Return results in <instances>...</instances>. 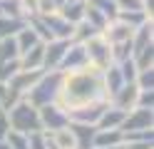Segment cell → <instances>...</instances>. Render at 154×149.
<instances>
[{
  "instance_id": "6da1fadb",
  "label": "cell",
  "mask_w": 154,
  "mask_h": 149,
  "mask_svg": "<svg viewBox=\"0 0 154 149\" xmlns=\"http://www.w3.org/2000/svg\"><path fill=\"white\" fill-rule=\"evenodd\" d=\"M94 99H107L104 87H102V70L100 67L87 65L82 70H75V72H62V85H60V92H57L55 102L65 112L72 107L94 102Z\"/></svg>"
},
{
  "instance_id": "7a4b0ae2",
  "label": "cell",
  "mask_w": 154,
  "mask_h": 149,
  "mask_svg": "<svg viewBox=\"0 0 154 149\" xmlns=\"http://www.w3.org/2000/svg\"><path fill=\"white\" fill-rule=\"evenodd\" d=\"M62 85V72L60 70H42V75L35 79V85L25 92V99L35 107L50 104L57 99V92H60Z\"/></svg>"
},
{
  "instance_id": "3957f363",
  "label": "cell",
  "mask_w": 154,
  "mask_h": 149,
  "mask_svg": "<svg viewBox=\"0 0 154 149\" xmlns=\"http://www.w3.org/2000/svg\"><path fill=\"white\" fill-rule=\"evenodd\" d=\"M8 119H10V129H15V132H23V134L42 132L40 112H37V107L30 104L25 97L8 107Z\"/></svg>"
},
{
  "instance_id": "277c9868",
  "label": "cell",
  "mask_w": 154,
  "mask_h": 149,
  "mask_svg": "<svg viewBox=\"0 0 154 149\" xmlns=\"http://www.w3.org/2000/svg\"><path fill=\"white\" fill-rule=\"evenodd\" d=\"M85 50H87V57H90V65L104 70L107 65H112V45L107 42V37L102 33H94L92 37L85 40Z\"/></svg>"
},
{
  "instance_id": "5b68a950",
  "label": "cell",
  "mask_w": 154,
  "mask_h": 149,
  "mask_svg": "<svg viewBox=\"0 0 154 149\" xmlns=\"http://www.w3.org/2000/svg\"><path fill=\"white\" fill-rule=\"evenodd\" d=\"M90 65V57H87V50H85V42H77V40H70L65 55H62V62H60V72H75V70H82Z\"/></svg>"
},
{
  "instance_id": "8992f818",
  "label": "cell",
  "mask_w": 154,
  "mask_h": 149,
  "mask_svg": "<svg viewBox=\"0 0 154 149\" xmlns=\"http://www.w3.org/2000/svg\"><path fill=\"white\" fill-rule=\"evenodd\" d=\"M109 99H94V102H87V104H80V107H72L67 109V119L70 122H85V124H97L100 114L104 112Z\"/></svg>"
},
{
  "instance_id": "52a82bcc",
  "label": "cell",
  "mask_w": 154,
  "mask_h": 149,
  "mask_svg": "<svg viewBox=\"0 0 154 149\" xmlns=\"http://www.w3.org/2000/svg\"><path fill=\"white\" fill-rule=\"evenodd\" d=\"M122 132H137V129H154V109L147 107H134L124 114L122 124H119Z\"/></svg>"
},
{
  "instance_id": "ba28073f",
  "label": "cell",
  "mask_w": 154,
  "mask_h": 149,
  "mask_svg": "<svg viewBox=\"0 0 154 149\" xmlns=\"http://www.w3.org/2000/svg\"><path fill=\"white\" fill-rule=\"evenodd\" d=\"M40 112V124L45 132H52V129H60V127H67L70 119H67V112L57 104V102H50V104H42L37 107Z\"/></svg>"
},
{
  "instance_id": "9c48e42d",
  "label": "cell",
  "mask_w": 154,
  "mask_h": 149,
  "mask_svg": "<svg viewBox=\"0 0 154 149\" xmlns=\"http://www.w3.org/2000/svg\"><path fill=\"white\" fill-rule=\"evenodd\" d=\"M42 23L47 25L52 40H72V33H75V25L70 20H65L60 13H50V15H40Z\"/></svg>"
},
{
  "instance_id": "30bf717a",
  "label": "cell",
  "mask_w": 154,
  "mask_h": 149,
  "mask_svg": "<svg viewBox=\"0 0 154 149\" xmlns=\"http://www.w3.org/2000/svg\"><path fill=\"white\" fill-rule=\"evenodd\" d=\"M67 45H70V40H47L45 55H42V70H57L60 67Z\"/></svg>"
},
{
  "instance_id": "8fae6325",
  "label": "cell",
  "mask_w": 154,
  "mask_h": 149,
  "mask_svg": "<svg viewBox=\"0 0 154 149\" xmlns=\"http://www.w3.org/2000/svg\"><path fill=\"white\" fill-rule=\"evenodd\" d=\"M137 95H139L137 82H124V85L117 89V92L109 97V102H112L114 107L124 109V112H129V109H134V107H137Z\"/></svg>"
},
{
  "instance_id": "7c38bea8",
  "label": "cell",
  "mask_w": 154,
  "mask_h": 149,
  "mask_svg": "<svg viewBox=\"0 0 154 149\" xmlns=\"http://www.w3.org/2000/svg\"><path fill=\"white\" fill-rule=\"evenodd\" d=\"M70 132L75 134L77 149H92L94 147V132H97V124H85V122H70Z\"/></svg>"
},
{
  "instance_id": "4fadbf2b",
  "label": "cell",
  "mask_w": 154,
  "mask_h": 149,
  "mask_svg": "<svg viewBox=\"0 0 154 149\" xmlns=\"http://www.w3.org/2000/svg\"><path fill=\"white\" fill-rule=\"evenodd\" d=\"M132 33H134V30H132L127 23H122L119 17H112V20H107V25L102 27V35L107 37V42H109V45H114V42H122V40H129V37H132Z\"/></svg>"
},
{
  "instance_id": "5bb4252c",
  "label": "cell",
  "mask_w": 154,
  "mask_h": 149,
  "mask_svg": "<svg viewBox=\"0 0 154 149\" xmlns=\"http://www.w3.org/2000/svg\"><path fill=\"white\" fill-rule=\"evenodd\" d=\"M42 55H45V42L37 40L32 47L20 52V70H42Z\"/></svg>"
},
{
  "instance_id": "9a60e30c",
  "label": "cell",
  "mask_w": 154,
  "mask_h": 149,
  "mask_svg": "<svg viewBox=\"0 0 154 149\" xmlns=\"http://www.w3.org/2000/svg\"><path fill=\"white\" fill-rule=\"evenodd\" d=\"M122 85H124V77H122V72H119V65H117V62H112V65H107V67L102 70V87H104L107 99L117 92Z\"/></svg>"
},
{
  "instance_id": "2e32d148",
  "label": "cell",
  "mask_w": 154,
  "mask_h": 149,
  "mask_svg": "<svg viewBox=\"0 0 154 149\" xmlns=\"http://www.w3.org/2000/svg\"><path fill=\"white\" fill-rule=\"evenodd\" d=\"M124 114H127L124 109H119V107H114L112 102H107L104 112H102L100 119H97V127H100V129H114V127H119V124H122Z\"/></svg>"
},
{
  "instance_id": "e0dca14e",
  "label": "cell",
  "mask_w": 154,
  "mask_h": 149,
  "mask_svg": "<svg viewBox=\"0 0 154 149\" xmlns=\"http://www.w3.org/2000/svg\"><path fill=\"white\" fill-rule=\"evenodd\" d=\"M85 8H87V0H65L57 13L75 25V23H80V20L85 17Z\"/></svg>"
},
{
  "instance_id": "ac0fdd59",
  "label": "cell",
  "mask_w": 154,
  "mask_h": 149,
  "mask_svg": "<svg viewBox=\"0 0 154 149\" xmlns=\"http://www.w3.org/2000/svg\"><path fill=\"white\" fill-rule=\"evenodd\" d=\"M122 139H124V134H122L119 127H114V129H100L97 127V132H94V147H117Z\"/></svg>"
},
{
  "instance_id": "d6986e66",
  "label": "cell",
  "mask_w": 154,
  "mask_h": 149,
  "mask_svg": "<svg viewBox=\"0 0 154 149\" xmlns=\"http://www.w3.org/2000/svg\"><path fill=\"white\" fill-rule=\"evenodd\" d=\"M27 20L17 17V15H0V37H13Z\"/></svg>"
},
{
  "instance_id": "ffe728a7",
  "label": "cell",
  "mask_w": 154,
  "mask_h": 149,
  "mask_svg": "<svg viewBox=\"0 0 154 149\" xmlns=\"http://www.w3.org/2000/svg\"><path fill=\"white\" fill-rule=\"evenodd\" d=\"M37 40H40V37H37V33H35V30L27 25V23L15 33V42H17V50H20V52H25L27 47H32Z\"/></svg>"
},
{
  "instance_id": "44dd1931",
  "label": "cell",
  "mask_w": 154,
  "mask_h": 149,
  "mask_svg": "<svg viewBox=\"0 0 154 149\" xmlns=\"http://www.w3.org/2000/svg\"><path fill=\"white\" fill-rule=\"evenodd\" d=\"M17 57H20V50H17L15 35L13 37H0V62H5V60H17Z\"/></svg>"
},
{
  "instance_id": "7402d4cb",
  "label": "cell",
  "mask_w": 154,
  "mask_h": 149,
  "mask_svg": "<svg viewBox=\"0 0 154 149\" xmlns=\"http://www.w3.org/2000/svg\"><path fill=\"white\" fill-rule=\"evenodd\" d=\"M134 62H137V70H147V67H154V42L144 45L139 52H134Z\"/></svg>"
},
{
  "instance_id": "603a6c76",
  "label": "cell",
  "mask_w": 154,
  "mask_h": 149,
  "mask_svg": "<svg viewBox=\"0 0 154 149\" xmlns=\"http://www.w3.org/2000/svg\"><path fill=\"white\" fill-rule=\"evenodd\" d=\"M117 17L122 20V23H127L132 30H134V27H139L144 20H149V15L144 13V10H119Z\"/></svg>"
},
{
  "instance_id": "cb8c5ba5",
  "label": "cell",
  "mask_w": 154,
  "mask_h": 149,
  "mask_svg": "<svg viewBox=\"0 0 154 149\" xmlns=\"http://www.w3.org/2000/svg\"><path fill=\"white\" fill-rule=\"evenodd\" d=\"M85 20H87V23L94 27V30H100V33H102V27L104 25H107V15H104V13H100V10L97 8H94V5H90L87 3V8H85Z\"/></svg>"
},
{
  "instance_id": "d4e9b609",
  "label": "cell",
  "mask_w": 154,
  "mask_h": 149,
  "mask_svg": "<svg viewBox=\"0 0 154 149\" xmlns=\"http://www.w3.org/2000/svg\"><path fill=\"white\" fill-rule=\"evenodd\" d=\"M127 57H132V37L112 45V62H122Z\"/></svg>"
},
{
  "instance_id": "484cf974",
  "label": "cell",
  "mask_w": 154,
  "mask_h": 149,
  "mask_svg": "<svg viewBox=\"0 0 154 149\" xmlns=\"http://www.w3.org/2000/svg\"><path fill=\"white\" fill-rule=\"evenodd\" d=\"M94 33H100V30H94L87 20H80V23H75V33H72V40H77V42H85L87 37H92Z\"/></svg>"
},
{
  "instance_id": "4316f807",
  "label": "cell",
  "mask_w": 154,
  "mask_h": 149,
  "mask_svg": "<svg viewBox=\"0 0 154 149\" xmlns=\"http://www.w3.org/2000/svg\"><path fill=\"white\" fill-rule=\"evenodd\" d=\"M5 142L10 144V149H30L27 134H23V132H15V129H10V132L5 134Z\"/></svg>"
},
{
  "instance_id": "83f0119b",
  "label": "cell",
  "mask_w": 154,
  "mask_h": 149,
  "mask_svg": "<svg viewBox=\"0 0 154 149\" xmlns=\"http://www.w3.org/2000/svg\"><path fill=\"white\" fill-rule=\"evenodd\" d=\"M119 65V72H122V77H124V82H134V77H137V62H134V57H127V60H122V62H117Z\"/></svg>"
},
{
  "instance_id": "f1b7e54d",
  "label": "cell",
  "mask_w": 154,
  "mask_h": 149,
  "mask_svg": "<svg viewBox=\"0 0 154 149\" xmlns=\"http://www.w3.org/2000/svg\"><path fill=\"white\" fill-rule=\"evenodd\" d=\"M139 89H154V67H147V70H139L137 77H134Z\"/></svg>"
},
{
  "instance_id": "f546056e",
  "label": "cell",
  "mask_w": 154,
  "mask_h": 149,
  "mask_svg": "<svg viewBox=\"0 0 154 149\" xmlns=\"http://www.w3.org/2000/svg\"><path fill=\"white\" fill-rule=\"evenodd\" d=\"M87 3L94 5L100 13H104L109 20H112V17H117V3H114V0H87Z\"/></svg>"
},
{
  "instance_id": "4dcf8cb0",
  "label": "cell",
  "mask_w": 154,
  "mask_h": 149,
  "mask_svg": "<svg viewBox=\"0 0 154 149\" xmlns=\"http://www.w3.org/2000/svg\"><path fill=\"white\" fill-rule=\"evenodd\" d=\"M17 13L23 20H30L37 15V0H17Z\"/></svg>"
},
{
  "instance_id": "1f68e13d",
  "label": "cell",
  "mask_w": 154,
  "mask_h": 149,
  "mask_svg": "<svg viewBox=\"0 0 154 149\" xmlns=\"http://www.w3.org/2000/svg\"><path fill=\"white\" fill-rule=\"evenodd\" d=\"M17 70H20V57L17 60H5V62H0V79L3 82H8Z\"/></svg>"
},
{
  "instance_id": "d6a6232c",
  "label": "cell",
  "mask_w": 154,
  "mask_h": 149,
  "mask_svg": "<svg viewBox=\"0 0 154 149\" xmlns=\"http://www.w3.org/2000/svg\"><path fill=\"white\" fill-rule=\"evenodd\" d=\"M137 107L154 109V89H139V95H137Z\"/></svg>"
},
{
  "instance_id": "836d02e7",
  "label": "cell",
  "mask_w": 154,
  "mask_h": 149,
  "mask_svg": "<svg viewBox=\"0 0 154 149\" xmlns=\"http://www.w3.org/2000/svg\"><path fill=\"white\" fill-rule=\"evenodd\" d=\"M117 3V13L119 10H144L142 0H114Z\"/></svg>"
},
{
  "instance_id": "e575fe53",
  "label": "cell",
  "mask_w": 154,
  "mask_h": 149,
  "mask_svg": "<svg viewBox=\"0 0 154 149\" xmlns=\"http://www.w3.org/2000/svg\"><path fill=\"white\" fill-rule=\"evenodd\" d=\"M10 132V119H8V109L0 104V139H5V134Z\"/></svg>"
},
{
  "instance_id": "d590c367",
  "label": "cell",
  "mask_w": 154,
  "mask_h": 149,
  "mask_svg": "<svg viewBox=\"0 0 154 149\" xmlns=\"http://www.w3.org/2000/svg\"><path fill=\"white\" fill-rule=\"evenodd\" d=\"M8 97H10V89H8V82H3L0 79V104H8Z\"/></svg>"
},
{
  "instance_id": "8d00e7d4",
  "label": "cell",
  "mask_w": 154,
  "mask_h": 149,
  "mask_svg": "<svg viewBox=\"0 0 154 149\" xmlns=\"http://www.w3.org/2000/svg\"><path fill=\"white\" fill-rule=\"evenodd\" d=\"M0 149H10V144H8L5 139H0Z\"/></svg>"
},
{
  "instance_id": "74e56055",
  "label": "cell",
  "mask_w": 154,
  "mask_h": 149,
  "mask_svg": "<svg viewBox=\"0 0 154 149\" xmlns=\"http://www.w3.org/2000/svg\"><path fill=\"white\" fill-rule=\"evenodd\" d=\"M92 149H117V147H92Z\"/></svg>"
}]
</instances>
